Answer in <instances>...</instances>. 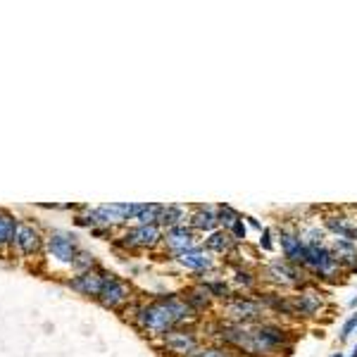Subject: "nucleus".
<instances>
[{
    "instance_id": "1",
    "label": "nucleus",
    "mask_w": 357,
    "mask_h": 357,
    "mask_svg": "<svg viewBox=\"0 0 357 357\" xmlns=\"http://www.w3.org/2000/svg\"><path fill=\"white\" fill-rule=\"evenodd\" d=\"M124 317L134 329L148 341H158L165 333L195 326L200 317L181 298V293H160L153 298H136L124 310Z\"/></svg>"
},
{
    "instance_id": "2",
    "label": "nucleus",
    "mask_w": 357,
    "mask_h": 357,
    "mask_svg": "<svg viewBox=\"0 0 357 357\" xmlns=\"http://www.w3.org/2000/svg\"><path fill=\"white\" fill-rule=\"evenodd\" d=\"M301 231L305 238V248H307L303 269L307 272L310 279H312L314 284H336V281H341L343 272H341V267H338L336 255H333L329 234L321 229V224L301 222Z\"/></svg>"
},
{
    "instance_id": "3",
    "label": "nucleus",
    "mask_w": 357,
    "mask_h": 357,
    "mask_svg": "<svg viewBox=\"0 0 357 357\" xmlns=\"http://www.w3.org/2000/svg\"><path fill=\"white\" fill-rule=\"evenodd\" d=\"M257 274H260L262 289H274L284 293H296L305 289L307 284H314L303 267L284 260V257H269L262 267H257Z\"/></svg>"
},
{
    "instance_id": "4",
    "label": "nucleus",
    "mask_w": 357,
    "mask_h": 357,
    "mask_svg": "<svg viewBox=\"0 0 357 357\" xmlns=\"http://www.w3.org/2000/svg\"><path fill=\"white\" fill-rule=\"evenodd\" d=\"M205 343H207L205 333L195 324V326H183V329L165 333L162 338L155 341V348L167 357H191L198 353Z\"/></svg>"
},
{
    "instance_id": "5",
    "label": "nucleus",
    "mask_w": 357,
    "mask_h": 357,
    "mask_svg": "<svg viewBox=\"0 0 357 357\" xmlns=\"http://www.w3.org/2000/svg\"><path fill=\"white\" fill-rule=\"evenodd\" d=\"M329 307V293L319 284H307L305 289L291 293L293 321H312L321 317Z\"/></svg>"
},
{
    "instance_id": "6",
    "label": "nucleus",
    "mask_w": 357,
    "mask_h": 357,
    "mask_svg": "<svg viewBox=\"0 0 357 357\" xmlns=\"http://www.w3.org/2000/svg\"><path fill=\"white\" fill-rule=\"evenodd\" d=\"M82 252V241H79L77 234L65 231V229H50L45 231V252L50 262L60 264V267H69L72 269L77 255Z\"/></svg>"
},
{
    "instance_id": "7",
    "label": "nucleus",
    "mask_w": 357,
    "mask_h": 357,
    "mask_svg": "<svg viewBox=\"0 0 357 357\" xmlns=\"http://www.w3.org/2000/svg\"><path fill=\"white\" fill-rule=\"evenodd\" d=\"M45 252V234L36 227L33 222H22L17 224V231L10 243V255L17 260H33L41 257Z\"/></svg>"
},
{
    "instance_id": "8",
    "label": "nucleus",
    "mask_w": 357,
    "mask_h": 357,
    "mask_svg": "<svg viewBox=\"0 0 357 357\" xmlns=\"http://www.w3.org/2000/svg\"><path fill=\"white\" fill-rule=\"evenodd\" d=\"M222 319L236 321V324H255V321L267 319V310L257 301V296H248V293H234L231 301L222 305Z\"/></svg>"
},
{
    "instance_id": "9",
    "label": "nucleus",
    "mask_w": 357,
    "mask_h": 357,
    "mask_svg": "<svg viewBox=\"0 0 357 357\" xmlns=\"http://www.w3.org/2000/svg\"><path fill=\"white\" fill-rule=\"evenodd\" d=\"M136 301V291L131 286V281H126L124 276L114 274L107 269L105 272V284H102V291L98 296V305H102L105 310H114V312H124L131 303Z\"/></svg>"
},
{
    "instance_id": "10",
    "label": "nucleus",
    "mask_w": 357,
    "mask_h": 357,
    "mask_svg": "<svg viewBox=\"0 0 357 357\" xmlns=\"http://www.w3.org/2000/svg\"><path fill=\"white\" fill-rule=\"evenodd\" d=\"M274 234H276V248L281 250V257L293 264H298V267H303L305 255H307V248H305L301 224L284 222V224H279V229H274Z\"/></svg>"
},
{
    "instance_id": "11",
    "label": "nucleus",
    "mask_w": 357,
    "mask_h": 357,
    "mask_svg": "<svg viewBox=\"0 0 357 357\" xmlns=\"http://www.w3.org/2000/svg\"><path fill=\"white\" fill-rule=\"evenodd\" d=\"M319 224L331 238H348L357 243V217L353 207H326L319 215Z\"/></svg>"
},
{
    "instance_id": "12",
    "label": "nucleus",
    "mask_w": 357,
    "mask_h": 357,
    "mask_svg": "<svg viewBox=\"0 0 357 357\" xmlns=\"http://www.w3.org/2000/svg\"><path fill=\"white\" fill-rule=\"evenodd\" d=\"M105 272L107 269L102 264L96 269H89V272H72L65 279V286L72 289L74 293H79V296L89 298V301H98L102 284H105Z\"/></svg>"
},
{
    "instance_id": "13",
    "label": "nucleus",
    "mask_w": 357,
    "mask_h": 357,
    "mask_svg": "<svg viewBox=\"0 0 357 357\" xmlns=\"http://www.w3.org/2000/svg\"><path fill=\"white\" fill-rule=\"evenodd\" d=\"M200 243H203V236L195 234L188 224H181V227L167 229L162 236V243H160V250H162L169 260H174L178 252L188 250V248H193V245H200Z\"/></svg>"
},
{
    "instance_id": "14",
    "label": "nucleus",
    "mask_w": 357,
    "mask_h": 357,
    "mask_svg": "<svg viewBox=\"0 0 357 357\" xmlns=\"http://www.w3.org/2000/svg\"><path fill=\"white\" fill-rule=\"evenodd\" d=\"M174 262L183 269V272H191L193 276L203 274V272H207V269H212V267H217V264H220L212 252L205 250L203 243L188 248V250H183V252H178V255L174 257Z\"/></svg>"
},
{
    "instance_id": "15",
    "label": "nucleus",
    "mask_w": 357,
    "mask_h": 357,
    "mask_svg": "<svg viewBox=\"0 0 357 357\" xmlns=\"http://www.w3.org/2000/svg\"><path fill=\"white\" fill-rule=\"evenodd\" d=\"M188 227L193 229L195 234H200L205 238L207 234L217 231L220 229V222H217V205H193L191 215H188Z\"/></svg>"
},
{
    "instance_id": "16",
    "label": "nucleus",
    "mask_w": 357,
    "mask_h": 357,
    "mask_svg": "<svg viewBox=\"0 0 357 357\" xmlns=\"http://www.w3.org/2000/svg\"><path fill=\"white\" fill-rule=\"evenodd\" d=\"M203 245L207 252H212L215 257H222V260H227L229 255H234L241 248V243H236L234 236L229 231H224V229H217V231L207 234L203 238Z\"/></svg>"
},
{
    "instance_id": "17",
    "label": "nucleus",
    "mask_w": 357,
    "mask_h": 357,
    "mask_svg": "<svg viewBox=\"0 0 357 357\" xmlns=\"http://www.w3.org/2000/svg\"><path fill=\"white\" fill-rule=\"evenodd\" d=\"M229 281H231V286H234L236 293H248V296H252V293H257V291L262 289L260 274H257V269L252 267V264H243V267L231 269V276H229Z\"/></svg>"
},
{
    "instance_id": "18",
    "label": "nucleus",
    "mask_w": 357,
    "mask_h": 357,
    "mask_svg": "<svg viewBox=\"0 0 357 357\" xmlns=\"http://www.w3.org/2000/svg\"><path fill=\"white\" fill-rule=\"evenodd\" d=\"M181 298L198 317H205V312H212V307H215V301H212V296L205 291V286L195 284V281L181 291Z\"/></svg>"
},
{
    "instance_id": "19",
    "label": "nucleus",
    "mask_w": 357,
    "mask_h": 357,
    "mask_svg": "<svg viewBox=\"0 0 357 357\" xmlns=\"http://www.w3.org/2000/svg\"><path fill=\"white\" fill-rule=\"evenodd\" d=\"M188 215H191V207H188V205L165 203L162 205V212H160L158 224L167 231V229H174V227H181V224H186L188 222Z\"/></svg>"
},
{
    "instance_id": "20",
    "label": "nucleus",
    "mask_w": 357,
    "mask_h": 357,
    "mask_svg": "<svg viewBox=\"0 0 357 357\" xmlns=\"http://www.w3.org/2000/svg\"><path fill=\"white\" fill-rule=\"evenodd\" d=\"M200 286H205V291L212 296V301L224 305L227 301H231L234 298V286L231 281L227 279V276H217V279H207V281H200Z\"/></svg>"
},
{
    "instance_id": "21",
    "label": "nucleus",
    "mask_w": 357,
    "mask_h": 357,
    "mask_svg": "<svg viewBox=\"0 0 357 357\" xmlns=\"http://www.w3.org/2000/svg\"><path fill=\"white\" fill-rule=\"evenodd\" d=\"M17 224H20V220H17L13 212L0 207V252H10V243H13Z\"/></svg>"
},
{
    "instance_id": "22",
    "label": "nucleus",
    "mask_w": 357,
    "mask_h": 357,
    "mask_svg": "<svg viewBox=\"0 0 357 357\" xmlns=\"http://www.w3.org/2000/svg\"><path fill=\"white\" fill-rule=\"evenodd\" d=\"M160 212H162V203H138L134 224H158Z\"/></svg>"
},
{
    "instance_id": "23",
    "label": "nucleus",
    "mask_w": 357,
    "mask_h": 357,
    "mask_svg": "<svg viewBox=\"0 0 357 357\" xmlns=\"http://www.w3.org/2000/svg\"><path fill=\"white\" fill-rule=\"evenodd\" d=\"M238 217H241V212L234 210V207L229 205V203H220V205H217V222H220V229H224V231H229Z\"/></svg>"
},
{
    "instance_id": "24",
    "label": "nucleus",
    "mask_w": 357,
    "mask_h": 357,
    "mask_svg": "<svg viewBox=\"0 0 357 357\" xmlns=\"http://www.w3.org/2000/svg\"><path fill=\"white\" fill-rule=\"evenodd\" d=\"M96 267H100L98 257L91 250L82 248V252H79L77 260H74V264H72V272H89V269H96Z\"/></svg>"
},
{
    "instance_id": "25",
    "label": "nucleus",
    "mask_w": 357,
    "mask_h": 357,
    "mask_svg": "<svg viewBox=\"0 0 357 357\" xmlns=\"http://www.w3.org/2000/svg\"><path fill=\"white\" fill-rule=\"evenodd\" d=\"M191 357H236V355L229 348L220 345V343H205L203 348H200L198 353L191 355Z\"/></svg>"
},
{
    "instance_id": "26",
    "label": "nucleus",
    "mask_w": 357,
    "mask_h": 357,
    "mask_svg": "<svg viewBox=\"0 0 357 357\" xmlns=\"http://www.w3.org/2000/svg\"><path fill=\"white\" fill-rule=\"evenodd\" d=\"M257 250L260 252H274L276 250V234L272 227H264L260 238H257Z\"/></svg>"
},
{
    "instance_id": "27",
    "label": "nucleus",
    "mask_w": 357,
    "mask_h": 357,
    "mask_svg": "<svg viewBox=\"0 0 357 357\" xmlns=\"http://www.w3.org/2000/svg\"><path fill=\"white\" fill-rule=\"evenodd\" d=\"M353 333H357V310L343 321L341 331H338V343H345L350 336H353Z\"/></svg>"
},
{
    "instance_id": "28",
    "label": "nucleus",
    "mask_w": 357,
    "mask_h": 357,
    "mask_svg": "<svg viewBox=\"0 0 357 357\" xmlns=\"http://www.w3.org/2000/svg\"><path fill=\"white\" fill-rule=\"evenodd\" d=\"M248 231H250V229H248V224H245V220H243V215H241L238 220L234 222V227L229 229V234H231L234 238H236V243H241V245H245Z\"/></svg>"
},
{
    "instance_id": "29",
    "label": "nucleus",
    "mask_w": 357,
    "mask_h": 357,
    "mask_svg": "<svg viewBox=\"0 0 357 357\" xmlns=\"http://www.w3.org/2000/svg\"><path fill=\"white\" fill-rule=\"evenodd\" d=\"M91 236H93V238H100V241H112L114 236V229H110V227H93L91 229Z\"/></svg>"
},
{
    "instance_id": "30",
    "label": "nucleus",
    "mask_w": 357,
    "mask_h": 357,
    "mask_svg": "<svg viewBox=\"0 0 357 357\" xmlns=\"http://www.w3.org/2000/svg\"><path fill=\"white\" fill-rule=\"evenodd\" d=\"M243 220L248 224V229H252V231H257V234H262V229H264V224L257 220V217H252V215H243Z\"/></svg>"
},
{
    "instance_id": "31",
    "label": "nucleus",
    "mask_w": 357,
    "mask_h": 357,
    "mask_svg": "<svg viewBox=\"0 0 357 357\" xmlns=\"http://www.w3.org/2000/svg\"><path fill=\"white\" fill-rule=\"evenodd\" d=\"M345 357H357V345H353V350H350V353L345 355Z\"/></svg>"
},
{
    "instance_id": "32",
    "label": "nucleus",
    "mask_w": 357,
    "mask_h": 357,
    "mask_svg": "<svg viewBox=\"0 0 357 357\" xmlns=\"http://www.w3.org/2000/svg\"><path fill=\"white\" fill-rule=\"evenodd\" d=\"M331 357H345V353H333Z\"/></svg>"
}]
</instances>
